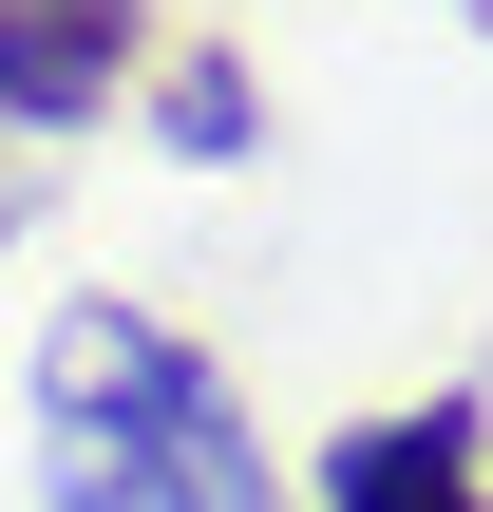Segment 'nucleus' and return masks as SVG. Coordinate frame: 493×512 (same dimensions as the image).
Returning a JSON list of instances; mask_svg holds the SVG:
<instances>
[{
	"label": "nucleus",
	"instance_id": "1",
	"mask_svg": "<svg viewBox=\"0 0 493 512\" xmlns=\"http://www.w3.org/2000/svg\"><path fill=\"white\" fill-rule=\"evenodd\" d=\"M38 512H285V475L190 323L57 304L38 323Z\"/></svg>",
	"mask_w": 493,
	"mask_h": 512
},
{
	"label": "nucleus",
	"instance_id": "2",
	"mask_svg": "<svg viewBox=\"0 0 493 512\" xmlns=\"http://www.w3.org/2000/svg\"><path fill=\"white\" fill-rule=\"evenodd\" d=\"M323 512H493V399H399L323 437Z\"/></svg>",
	"mask_w": 493,
	"mask_h": 512
},
{
	"label": "nucleus",
	"instance_id": "3",
	"mask_svg": "<svg viewBox=\"0 0 493 512\" xmlns=\"http://www.w3.org/2000/svg\"><path fill=\"white\" fill-rule=\"evenodd\" d=\"M133 38H152V0H0V114L19 133H95L133 95Z\"/></svg>",
	"mask_w": 493,
	"mask_h": 512
},
{
	"label": "nucleus",
	"instance_id": "4",
	"mask_svg": "<svg viewBox=\"0 0 493 512\" xmlns=\"http://www.w3.org/2000/svg\"><path fill=\"white\" fill-rule=\"evenodd\" d=\"M152 133H171L190 171H228V152H266V95H247V57H228V38H209V57H171V76H152Z\"/></svg>",
	"mask_w": 493,
	"mask_h": 512
}]
</instances>
